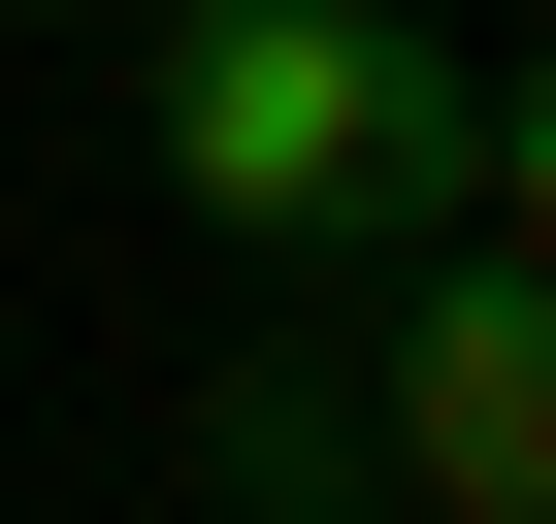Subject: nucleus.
I'll return each instance as SVG.
<instances>
[{"instance_id":"2","label":"nucleus","mask_w":556,"mask_h":524,"mask_svg":"<svg viewBox=\"0 0 556 524\" xmlns=\"http://www.w3.org/2000/svg\"><path fill=\"white\" fill-rule=\"evenodd\" d=\"M361 296H393V361H361L393 524H556V296H523V197H491V229H393Z\"/></svg>"},{"instance_id":"3","label":"nucleus","mask_w":556,"mask_h":524,"mask_svg":"<svg viewBox=\"0 0 556 524\" xmlns=\"http://www.w3.org/2000/svg\"><path fill=\"white\" fill-rule=\"evenodd\" d=\"M197 491H361V328H295V361H229Z\"/></svg>"},{"instance_id":"4","label":"nucleus","mask_w":556,"mask_h":524,"mask_svg":"<svg viewBox=\"0 0 556 524\" xmlns=\"http://www.w3.org/2000/svg\"><path fill=\"white\" fill-rule=\"evenodd\" d=\"M0 34H164V0H0Z\"/></svg>"},{"instance_id":"5","label":"nucleus","mask_w":556,"mask_h":524,"mask_svg":"<svg viewBox=\"0 0 556 524\" xmlns=\"http://www.w3.org/2000/svg\"><path fill=\"white\" fill-rule=\"evenodd\" d=\"M229 524H361V491H229Z\"/></svg>"},{"instance_id":"1","label":"nucleus","mask_w":556,"mask_h":524,"mask_svg":"<svg viewBox=\"0 0 556 524\" xmlns=\"http://www.w3.org/2000/svg\"><path fill=\"white\" fill-rule=\"evenodd\" d=\"M164 197L229 262H295V296H361L393 229L523 197V66L426 34V0H164Z\"/></svg>"}]
</instances>
